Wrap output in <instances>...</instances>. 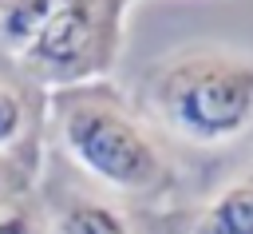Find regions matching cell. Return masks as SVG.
Masks as SVG:
<instances>
[{
  "mask_svg": "<svg viewBox=\"0 0 253 234\" xmlns=\"http://www.w3.org/2000/svg\"><path fill=\"white\" fill-rule=\"evenodd\" d=\"M4 4H8V0H0V8H4Z\"/></svg>",
  "mask_w": 253,
  "mask_h": 234,
  "instance_id": "obj_10",
  "label": "cell"
},
{
  "mask_svg": "<svg viewBox=\"0 0 253 234\" xmlns=\"http://www.w3.org/2000/svg\"><path fill=\"white\" fill-rule=\"evenodd\" d=\"M190 234H253V167L241 171L206 202Z\"/></svg>",
  "mask_w": 253,
  "mask_h": 234,
  "instance_id": "obj_6",
  "label": "cell"
},
{
  "mask_svg": "<svg viewBox=\"0 0 253 234\" xmlns=\"http://www.w3.org/2000/svg\"><path fill=\"white\" fill-rule=\"evenodd\" d=\"M32 178H36L32 167H24L16 159H0V214L12 202H20L24 194H32Z\"/></svg>",
  "mask_w": 253,
  "mask_h": 234,
  "instance_id": "obj_9",
  "label": "cell"
},
{
  "mask_svg": "<svg viewBox=\"0 0 253 234\" xmlns=\"http://www.w3.org/2000/svg\"><path fill=\"white\" fill-rule=\"evenodd\" d=\"M47 234H134L130 218L103 194L91 190H67L63 198L51 202L43 218Z\"/></svg>",
  "mask_w": 253,
  "mask_h": 234,
  "instance_id": "obj_5",
  "label": "cell"
},
{
  "mask_svg": "<svg viewBox=\"0 0 253 234\" xmlns=\"http://www.w3.org/2000/svg\"><path fill=\"white\" fill-rule=\"evenodd\" d=\"M126 4L130 0H63L47 28L12 56L16 67L40 91L99 83L119 59Z\"/></svg>",
  "mask_w": 253,
  "mask_h": 234,
  "instance_id": "obj_3",
  "label": "cell"
},
{
  "mask_svg": "<svg viewBox=\"0 0 253 234\" xmlns=\"http://www.w3.org/2000/svg\"><path fill=\"white\" fill-rule=\"evenodd\" d=\"M0 234H47V230H43L40 202H36L32 194H24L20 202H12V206L0 214Z\"/></svg>",
  "mask_w": 253,
  "mask_h": 234,
  "instance_id": "obj_8",
  "label": "cell"
},
{
  "mask_svg": "<svg viewBox=\"0 0 253 234\" xmlns=\"http://www.w3.org/2000/svg\"><path fill=\"white\" fill-rule=\"evenodd\" d=\"M59 8L63 0H8L0 8V48L8 56H20Z\"/></svg>",
  "mask_w": 253,
  "mask_h": 234,
  "instance_id": "obj_7",
  "label": "cell"
},
{
  "mask_svg": "<svg viewBox=\"0 0 253 234\" xmlns=\"http://www.w3.org/2000/svg\"><path fill=\"white\" fill-rule=\"evenodd\" d=\"M59 151L99 190L154 202L174 190V163L142 115L111 83H79L47 95Z\"/></svg>",
  "mask_w": 253,
  "mask_h": 234,
  "instance_id": "obj_1",
  "label": "cell"
},
{
  "mask_svg": "<svg viewBox=\"0 0 253 234\" xmlns=\"http://www.w3.org/2000/svg\"><path fill=\"white\" fill-rule=\"evenodd\" d=\"M47 123V91H40L16 59L0 63V159L40 167V131Z\"/></svg>",
  "mask_w": 253,
  "mask_h": 234,
  "instance_id": "obj_4",
  "label": "cell"
},
{
  "mask_svg": "<svg viewBox=\"0 0 253 234\" xmlns=\"http://www.w3.org/2000/svg\"><path fill=\"white\" fill-rule=\"evenodd\" d=\"M142 107L178 143L225 147L253 127V56L229 48L174 52L146 71Z\"/></svg>",
  "mask_w": 253,
  "mask_h": 234,
  "instance_id": "obj_2",
  "label": "cell"
}]
</instances>
